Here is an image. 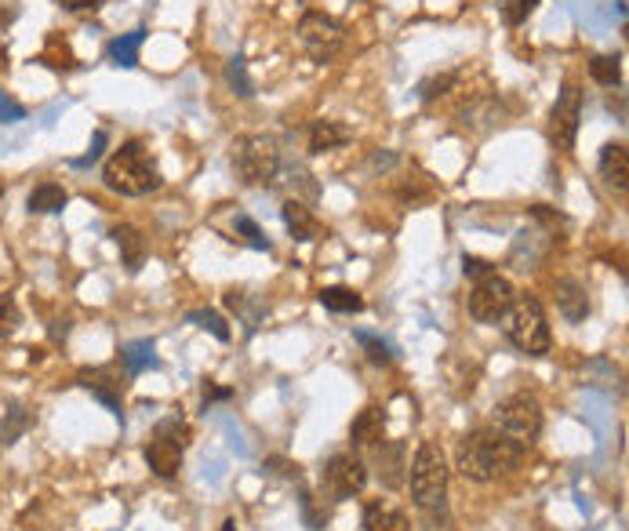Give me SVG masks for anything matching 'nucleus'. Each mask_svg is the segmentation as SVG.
<instances>
[{"instance_id":"1","label":"nucleus","mask_w":629,"mask_h":531,"mask_svg":"<svg viewBox=\"0 0 629 531\" xmlns=\"http://www.w3.org/2000/svg\"><path fill=\"white\" fill-rule=\"evenodd\" d=\"M524 459V444H517L513 437H506L502 430H473L462 437L459 444V473L466 481L488 484L499 473H510Z\"/></svg>"},{"instance_id":"2","label":"nucleus","mask_w":629,"mask_h":531,"mask_svg":"<svg viewBox=\"0 0 629 531\" xmlns=\"http://www.w3.org/2000/svg\"><path fill=\"white\" fill-rule=\"evenodd\" d=\"M102 182L120 197H142V193L160 190V171L142 142H124L102 164Z\"/></svg>"},{"instance_id":"3","label":"nucleus","mask_w":629,"mask_h":531,"mask_svg":"<svg viewBox=\"0 0 629 531\" xmlns=\"http://www.w3.org/2000/svg\"><path fill=\"white\" fill-rule=\"evenodd\" d=\"M408 484H411V499H415L419 510L433 513L444 506V495H448V459H444L440 444L433 441L419 444V451H415V459L408 466Z\"/></svg>"},{"instance_id":"4","label":"nucleus","mask_w":629,"mask_h":531,"mask_svg":"<svg viewBox=\"0 0 629 531\" xmlns=\"http://www.w3.org/2000/svg\"><path fill=\"white\" fill-rule=\"evenodd\" d=\"M502 331L506 339L528 357H546L550 353V324H546V310L539 306V299L520 295L510 302V310L502 317Z\"/></svg>"},{"instance_id":"5","label":"nucleus","mask_w":629,"mask_h":531,"mask_svg":"<svg viewBox=\"0 0 629 531\" xmlns=\"http://www.w3.org/2000/svg\"><path fill=\"white\" fill-rule=\"evenodd\" d=\"M233 168H237L244 186H266L280 168L277 142L266 135H248L233 146Z\"/></svg>"},{"instance_id":"6","label":"nucleus","mask_w":629,"mask_h":531,"mask_svg":"<svg viewBox=\"0 0 629 531\" xmlns=\"http://www.w3.org/2000/svg\"><path fill=\"white\" fill-rule=\"evenodd\" d=\"M495 422L517 444H531L542 433V408L531 393H513L495 408Z\"/></svg>"},{"instance_id":"7","label":"nucleus","mask_w":629,"mask_h":531,"mask_svg":"<svg viewBox=\"0 0 629 531\" xmlns=\"http://www.w3.org/2000/svg\"><path fill=\"white\" fill-rule=\"evenodd\" d=\"M513 299H517V295H513V284L506 281V277H499V273H488V277H480L477 288L470 291V302H466V306H470L473 321L499 324Z\"/></svg>"},{"instance_id":"8","label":"nucleus","mask_w":629,"mask_h":531,"mask_svg":"<svg viewBox=\"0 0 629 531\" xmlns=\"http://www.w3.org/2000/svg\"><path fill=\"white\" fill-rule=\"evenodd\" d=\"M299 37L317 62L335 59V55L342 51V44H346V30H342L331 15H324V11H306V15H302Z\"/></svg>"},{"instance_id":"9","label":"nucleus","mask_w":629,"mask_h":531,"mask_svg":"<svg viewBox=\"0 0 629 531\" xmlns=\"http://www.w3.org/2000/svg\"><path fill=\"white\" fill-rule=\"evenodd\" d=\"M579 121H582V91L575 84H564L553 102L550 113V142L553 150L568 153L575 150V135H579Z\"/></svg>"},{"instance_id":"10","label":"nucleus","mask_w":629,"mask_h":531,"mask_svg":"<svg viewBox=\"0 0 629 531\" xmlns=\"http://www.w3.org/2000/svg\"><path fill=\"white\" fill-rule=\"evenodd\" d=\"M324 481H328L335 499H353L368 484V466L357 455H331L324 466Z\"/></svg>"},{"instance_id":"11","label":"nucleus","mask_w":629,"mask_h":531,"mask_svg":"<svg viewBox=\"0 0 629 531\" xmlns=\"http://www.w3.org/2000/svg\"><path fill=\"white\" fill-rule=\"evenodd\" d=\"M77 382L88 393H95V397L120 419V390H124V382H117V375H113L110 368H84L77 375Z\"/></svg>"},{"instance_id":"12","label":"nucleus","mask_w":629,"mask_h":531,"mask_svg":"<svg viewBox=\"0 0 629 531\" xmlns=\"http://www.w3.org/2000/svg\"><path fill=\"white\" fill-rule=\"evenodd\" d=\"M142 459H146V466H150L157 477H164V481H171V477L182 470V448L175 441L157 437V433H153V441L142 448Z\"/></svg>"},{"instance_id":"13","label":"nucleus","mask_w":629,"mask_h":531,"mask_svg":"<svg viewBox=\"0 0 629 531\" xmlns=\"http://www.w3.org/2000/svg\"><path fill=\"white\" fill-rule=\"evenodd\" d=\"M600 179L608 182L611 190L626 193V186H629V150H626V142H608V146L600 150Z\"/></svg>"},{"instance_id":"14","label":"nucleus","mask_w":629,"mask_h":531,"mask_svg":"<svg viewBox=\"0 0 629 531\" xmlns=\"http://www.w3.org/2000/svg\"><path fill=\"white\" fill-rule=\"evenodd\" d=\"M557 310L564 313V321L579 324L590 317V295H586V288H582L579 281H557Z\"/></svg>"},{"instance_id":"15","label":"nucleus","mask_w":629,"mask_h":531,"mask_svg":"<svg viewBox=\"0 0 629 531\" xmlns=\"http://www.w3.org/2000/svg\"><path fill=\"white\" fill-rule=\"evenodd\" d=\"M375 462H379V481L386 484V488H397L400 481H404V444L400 441H379L375 444Z\"/></svg>"},{"instance_id":"16","label":"nucleus","mask_w":629,"mask_h":531,"mask_svg":"<svg viewBox=\"0 0 629 531\" xmlns=\"http://www.w3.org/2000/svg\"><path fill=\"white\" fill-rule=\"evenodd\" d=\"M382 430H386V411L368 404V408L360 411L357 419L350 426V441L353 444H364V448H375L382 441Z\"/></svg>"},{"instance_id":"17","label":"nucleus","mask_w":629,"mask_h":531,"mask_svg":"<svg viewBox=\"0 0 629 531\" xmlns=\"http://www.w3.org/2000/svg\"><path fill=\"white\" fill-rule=\"evenodd\" d=\"M113 244L120 248V259L128 266V273H139L142 262H146V241H142V233L135 226H113Z\"/></svg>"},{"instance_id":"18","label":"nucleus","mask_w":629,"mask_h":531,"mask_svg":"<svg viewBox=\"0 0 629 531\" xmlns=\"http://www.w3.org/2000/svg\"><path fill=\"white\" fill-rule=\"evenodd\" d=\"M280 215H284V226H288V233L295 237V241H313L320 233V222L313 219V211L306 208L302 201H284V208H280Z\"/></svg>"},{"instance_id":"19","label":"nucleus","mask_w":629,"mask_h":531,"mask_svg":"<svg viewBox=\"0 0 629 531\" xmlns=\"http://www.w3.org/2000/svg\"><path fill=\"white\" fill-rule=\"evenodd\" d=\"M350 142V128L339 121H313L310 128V153H328V150H339Z\"/></svg>"},{"instance_id":"20","label":"nucleus","mask_w":629,"mask_h":531,"mask_svg":"<svg viewBox=\"0 0 629 531\" xmlns=\"http://www.w3.org/2000/svg\"><path fill=\"white\" fill-rule=\"evenodd\" d=\"M364 531H411V524L400 510H390V506H382V502H368V510H364Z\"/></svg>"},{"instance_id":"21","label":"nucleus","mask_w":629,"mask_h":531,"mask_svg":"<svg viewBox=\"0 0 629 531\" xmlns=\"http://www.w3.org/2000/svg\"><path fill=\"white\" fill-rule=\"evenodd\" d=\"M320 306L331 313H360L364 310V299H360V291L346 288V284H331V288H320Z\"/></svg>"},{"instance_id":"22","label":"nucleus","mask_w":629,"mask_h":531,"mask_svg":"<svg viewBox=\"0 0 629 531\" xmlns=\"http://www.w3.org/2000/svg\"><path fill=\"white\" fill-rule=\"evenodd\" d=\"M66 201H70V193L62 190L59 182H40V186H33L30 193V211L33 215H51V211H62L66 208Z\"/></svg>"},{"instance_id":"23","label":"nucleus","mask_w":629,"mask_h":531,"mask_svg":"<svg viewBox=\"0 0 629 531\" xmlns=\"http://www.w3.org/2000/svg\"><path fill=\"white\" fill-rule=\"evenodd\" d=\"M142 41H146V30H131V33H124V37H117V41L110 44L113 66H120V70H131V66H139Z\"/></svg>"},{"instance_id":"24","label":"nucleus","mask_w":629,"mask_h":531,"mask_svg":"<svg viewBox=\"0 0 629 531\" xmlns=\"http://www.w3.org/2000/svg\"><path fill=\"white\" fill-rule=\"evenodd\" d=\"M120 361H124L128 375H142V371L157 368V350H153L150 339H135V342H128V346H124Z\"/></svg>"},{"instance_id":"25","label":"nucleus","mask_w":629,"mask_h":531,"mask_svg":"<svg viewBox=\"0 0 629 531\" xmlns=\"http://www.w3.org/2000/svg\"><path fill=\"white\" fill-rule=\"evenodd\" d=\"M590 77L604 88H619L622 84V66H619V55H597L590 59Z\"/></svg>"},{"instance_id":"26","label":"nucleus","mask_w":629,"mask_h":531,"mask_svg":"<svg viewBox=\"0 0 629 531\" xmlns=\"http://www.w3.org/2000/svg\"><path fill=\"white\" fill-rule=\"evenodd\" d=\"M26 430H30V415H26V408L15 404V408H8L4 422H0V444H15Z\"/></svg>"},{"instance_id":"27","label":"nucleus","mask_w":629,"mask_h":531,"mask_svg":"<svg viewBox=\"0 0 629 531\" xmlns=\"http://www.w3.org/2000/svg\"><path fill=\"white\" fill-rule=\"evenodd\" d=\"M190 321L197 324V328L211 331V335H215L219 342H230V324L222 321V317H219L215 310H197V313H190Z\"/></svg>"},{"instance_id":"28","label":"nucleus","mask_w":629,"mask_h":531,"mask_svg":"<svg viewBox=\"0 0 629 531\" xmlns=\"http://www.w3.org/2000/svg\"><path fill=\"white\" fill-rule=\"evenodd\" d=\"M233 226H237V233H240V237H244V241H248L255 251H270V237H266V233L259 230V222L251 219V215H237V222H233Z\"/></svg>"},{"instance_id":"29","label":"nucleus","mask_w":629,"mask_h":531,"mask_svg":"<svg viewBox=\"0 0 629 531\" xmlns=\"http://www.w3.org/2000/svg\"><path fill=\"white\" fill-rule=\"evenodd\" d=\"M157 437H164V441H175L179 448H186V444H190V426H186L179 415H168V419L157 422Z\"/></svg>"},{"instance_id":"30","label":"nucleus","mask_w":629,"mask_h":531,"mask_svg":"<svg viewBox=\"0 0 629 531\" xmlns=\"http://www.w3.org/2000/svg\"><path fill=\"white\" fill-rule=\"evenodd\" d=\"M226 81H230V88L237 91L240 99H251V95H255V91H251L248 73H244V59H240V55H233L230 66H226Z\"/></svg>"},{"instance_id":"31","label":"nucleus","mask_w":629,"mask_h":531,"mask_svg":"<svg viewBox=\"0 0 629 531\" xmlns=\"http://www.w3.org/2000/svg\"><path fill=\"white\" fill-rule=\"evenodd\" d=\"M535 8H539V0H506L502 4V22L506 26H520V22H528V15Z\"/></svg>"},{"instance_id":"32","label":"nucleus","mask_w":629,"mask_h":531,"mask_svg":"<svg viewBox=\"0 0 629 531\" xmlns=\"http://www.w3.org/2000/svg\"><path fill=\"white\" fill-rule=\"evenodd\" d=\"M299 506H302V521H306V528L310 531H320L324 524H328V510H320L317 506V495L306 491V495L299 499Z\"/></svg>"},{"instance_id":"33","label":"nucleus","mask_w":629,"mask_h":531,"mask_svg":"<svg viewBox=\"0 0 629 531\" xmlns=\"http://www.w3.org/2000/svg\"><path fill=\"white\" fill-rule=\"evenodd\" d=\"M357 342L368 350V361L371 364H390L393 361V353H390V346L382 339H375V335H368V331H357Z\"/></svg>"},{"instance_id":"34","label":"nucleus","mask_w":629,"mask_h":531,"mask_svg":"<svg viewBox=\"0 0 629 531\" xmlns=\"http://www.w3.org/2000/svg\"><path fill=\"white\" fill-rule=\"evenodd\" d=\"M22 313H19V302L11 299V295H0V335H11V331L19 328Z\"/></svg>"},{"instance_id":"35","label":"nucleus","mask_w":629,"mask_h":531,"mask_svg":"<svg viewBox=\"0 0 629 531\" xmlns=\"http://www.w3.org/2000/svg\"><path fill=\"white\" fill-rule=\"evenodd\" d=\"M26 117V106L22 102H15L8 95V91H0V124H15Z\"/></svg>"},{"instance_id":"36","label":"nucleus","mask_w":629,"mask_h":531,"mask_svg":"<svg viewBox=\"0 0 629 531\" xmlns=\"http://www.w3.org/2000/svg\"><path fill=\"white\" fill-rule=\"evenodd\" d=\"M462 273H466V277H488L491 273V262L488 259H477V255H462Z\"/></svg>"},{"instance_id":"37","label":"nucleus","mask_w":629,"mask_h":531,"mask_svg":"<svg viewBox=\"0 0 629 531\" xmlns=\"http://www.w3.org/2000/svg\"><path fill=\"white\" fill-rule=\"evenodd\" d=\"M102 146H106V131H95V139H91L88 153H84V157L77 161V168H88V164L99 161V157H102Z\"/></svg>"},{"instance_id":"38","label":"nucleus","mask_w":629,"mask_h":531,"mask_svg":"<svg viewBox=\"0 0 629 531\" xmlns=\"http://www.w3.org/2000/svg\"><path fill=\"white\" fill-rule=\"evenodd\" d=\"M233 390L230 386H211V382H204V404L208 401H230Z\"/></svg>"},{"instance_id":"39","label":"nucleus","mask_w":629,"mask_h":531,"mask_svg":"<svg viewBox=\"0 0 629 531\" xmlns=\"http://www.w3.org/2000/svg\"><path fill=\"white\" fill-rule=\"evenodd\" d=\"M59 4L66 11H95V8H102L106 0H59Z\"/></svg>"},{"instance_id":"40","label":"nucleus","mask_w":629,"mask_h":531,"mask_svg":"<svg viewBox=\"0 0 629 531\" xmlns=\"http://www.w3.org/2000/svg\"><path fill=\"white\" fill-rule=\"evenodd\" d=\"M222 531H237V524H233V521H226V524H222Z\"/></svg>"},{"instance_id":"41","label":"nucleus","mask_w":629,"mask_h":531,"mask_svg":"<svg viewBox=\"0 0 629 531\" xmlns=\"http://www.w3.org/2000/svg\"><path fill=\"white\" fill-rule=\"evenodd\" d=\"M0 197H4V182H0Z\"/></svg>"}]
</instances>
